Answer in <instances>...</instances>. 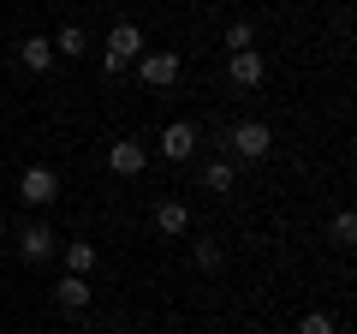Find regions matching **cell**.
I'll return each instance as SVG.
<instances>
[{
    "label": "cell",
    "instance_id": "obj_1",
    "mask_svg": "<svg viewBox=\"0 0 357 334\" xmlns=\"http://www.w3.org/2000/svg\"><path fill=\"white\" fill-rule=\"evenodd\" d=\"M18 197H24L30 209H42V203H54V197H60V173H54V167H24V173H18Z\"/></svg>",
    "mask_w": 357,
    "mask_h": 334
},
{
    "label": "cell",
    "instance_id": "obj_2",
    "mask_svg": "<svg viewBox=\"0 0 357 334\" xmlns=\"http://www.w3.org/2000/svg\"><path fill=\"white\" fill-rule=\"evenodd\" d=\"M232 155H238V161H262L268 150H274V131L262 126V119H244V126H232Z\"/></svg>",
    "mask_w": 357,
    "mask_h": 334
},
{
    "label": "cell",
    "instance_id": "obj_3",
    "mask_svg": "<svg viewBox=\"0 0 357 334\" xmlns=\"http://www.w3.org/2000/svg\"><path fill=\"white\" fill-rule=\"evenodd\" d=\"M54 245H60V233H54L48 221H24V227H18V251H24V263H48Z\"/></svg>",
    "mask_w": 357,
    "mask_h": 334
},
{
    "label": "cell",
    "instance_id": "obj_4",
    "mask_svg": "<svg viewBox=\"0 0 357 334\" xmlns=\"http://www.w3.org/2000/svg\"><path fill=\"white\" fill-rule=\"evenodd\" d=\"M137 78L149 84V90H167V84H178V54H137Z\"/></svg>",
    "mask_w": 357,
    "mask_h": 334
},
{
    "label": "cell",
    "instance_id": "obj_5",
    "mask_svg": "<svg viewBox=\"0 0 357 334\" xmlns=\"http://www.w3.org/2000/svg\"><path fill=\"white\" fill-rule=\"evenodd\" d=\"M227 78L238 84V90H256V84L268 78V60L256 48H238V54H227Z\"/></svg>",
    "mask_w": 357,
    "mask_h": 334
},
{
    "label": "cell",
    "instance_id": "obj_6",
    "mask_svg": "<svg viewBox=\"0 0 357 334\" xmlns=\"http://www.w3.org/2000/svg\"><path fill=\"white\" fill-rule=\"evenodd\" d=\"M143 167H149V150H143V143H114V150H107V173H119V180H137Z\"/></svg>",
    "mask_w": 357,
    "mask_h": 334
},
{
    "label": "cell",
    "instance_id": "obj_7",
    "mask_svg": "<svg viewBox=\"0 0 357 334\" xmlns=\"http://www.w3.org/2000/svg\"><path fill=\"white\" fill-rule=\"evenodd\" d=\"M161 155H167V161H191V155H197V126H191V119H173V126L161 131Z\"/></svg>",
    "mask_w": 357,
    "mask_h": 334
},
{
    "label": "cell",
    "instance_id": "obj_8",
    "mask_svg": "<svg viewBox=\"0 0 357 334\" xmlns=\"http://www.w3.org/2000/svg\"><path fill=\"white\" fill-rule=\"evenodd\" d=\"M155 227H161L167 239H178V233L191 227V209L178 203V197H161V203H155Z\"/></svg>",
    "mask_w": 357,
    "mask_h": 334
},
{
    "label": "cell",
    "instance_id": "obj_9",
    "mask_svg": "<svg viewBox=\"0 0 357 334\" xmlns=\"http://www.w3.org/2000/svg\"><path fill=\"white\" fill-rule=\"evenodd\" d=\"M60 257H66V275H84V281L96 275V245H89V239H66Z\"/></svg>",
    "mask_w": 357,
    "mask_h": 334
},
{
    "label": "cell",
    "instance_id": "obj_10",
    "mask_svg": "<svg viewBox=\"0 0 357 334\" xmlns=\"http://www.w3.org/2000/svg\"><path fill=\"white\" fill-rule=\"evenodd\" d=\"M18 60H24V72H48V66H54V42L48 36H24V42H18Z\"/></svg>",
    "mask_w": 357,
    "mask_h": 334
},
{
    "label": "cell",
    "instance_id": "obj_11",
    "mask_svg": "<svg viewBox=\"0 0 357 334\" xmlns=\"http://www.w3.org/2000/svg\"><path fill=\"white\" fill-rule=\"evenodd\" d=\"M54 298H60V310H89V281L84 275H60L54 281Z\"/></svg>",
    "mask_w": 357,
    "mask_h": 334
},
{
    "label": "cell",
    "instance_id": "obj_12",
    "mask_svg": "<svg viewBox=\"0 0 357 334\" xmlns=\"http://www.w3.org/2000/svg\"><path fill=\"white\" fill-rule=\"evenodd\" d=\"M107 54L137 60V54H143V30H137V24H114V30H107Z\"/></svg>",
    "mask_w": 357,
    "mask_h": 334
},
{
    "label": "cell",
    "instance_id": "obj_13",
    "mask_svg": "<svg viewBox=\"0 0 357 334\" xmlns=\"http://www.w3.org/2000/svg\"><path fill=\"white\" fill-rule=\"evenodd\" d=\"M191 263H197V269H203V275H215L220 263H227V251H220L215 239H197V245H191Z\"/></svg>",
    "mask_w": 357,
    "mask_h": 334
},
{
    "label": "cell",
    "instance_id": "obj_14",
    "mask_svg": "<svg viewBox=\"0 0 357 334\" xmlns=\"http://www.w3.org/2000/svg\"><path fill=\"white\" fill-rule=\"evenodd\" d=\"M60 54H66V60H84V30H77V24H66L60 36H54V60H60Z\"/></svg>",
    "mask_w": 357,
    "mask_h": 334
},
{
    "label": "cell",
    "instance_id": "obj_15",
    "mask_svg": "<svg viewBox=\"0 0 357 334\" xmlns=\"http://www.w3.org/2000/svg\"><path fill=\"white\" fill-rule=\"evenodd\" d=\"M232 180H238V167H232V161H208L203 167V185H208V191H232Z\"/></svg>",
    "mask_w": 357,
    "mask_h": 334
},
{
    "label": "cell",
    "instance_id": "obj_16",
    "mask_svg": "<svg viewBox=\"0 0 357 334\" xmlns=\"http://www.w3.org/2000/svg\"><path fill=\"white\" fill-rule=\"evenodd\" d=\"M298 334H340V322L328 310H310V317H298Z\"/></svg>",
    "mask_w": 357,
    "mask_h": 334
},
{
    "label": "cell",
    "instance_id": "obj_17",
    "mask_svg": "<svg viewBox=\"0 0 357 334\" xmlns=\"http://www.w3.org/2000/svg\"><path fill=\"white\" fill-rule=\"evenodd\" d=\"M351 239H357V215L340 209V215H333V245H351Z\"/></svg>",
    "mask_w": 357,
    "mask_h": 334
},
{
    "label": "cell",
    "instance_id": "obj_18",
    "mask_svg": "<svg viewBox=\"0 0 357 334\" xmlns=\"http://www.w3.org/2000/svg\"><path fill=\"white\" fill-rule=\"evenodd\" d=\"M250 42H256V30H250V24H227V54L250 48Z\"/></svg>",
    "mask_w": 357,
    "mask_h": 334
},
{
    "label": "cell",
    "instance_id": "obj_19",
    "mask_svg": "<svg viewBox=\"0 0 357 334\" xmlns=\"http://www.w3.org/2000/svg\"><path fill=\"white\" fill-rule=\"evenodd\" d=\"M0 239H6V215H0Z\"/></svg>",
    "mask_w": 357,
    "mask_h": 334
}]
</instances>
